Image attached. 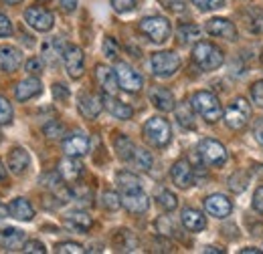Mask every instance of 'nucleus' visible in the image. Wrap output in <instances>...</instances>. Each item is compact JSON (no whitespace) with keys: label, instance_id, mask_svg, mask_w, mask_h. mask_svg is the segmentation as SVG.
<instances>
[{"label":"nucleus","instance_id":"1","mask_svg":"<svg viewBox=\"0 0 263 254\" xmlns=\"http://www.w3.org/2000/svg\"><path fill=\"white\" fill-rule=\"evenodd\" d=\"M193 61L202 71H215L223 65V51L213 43L200 40L193 49Z\"/></svg>","mask_w":263,"mask_h":254},{"label":"nucleus","instance_id":"2","mask_svg":"<svg viewBox=\"0 0 263 254\" xmlns=\"http://www.w3.org/2000/svg\"><path fill=\"white\" fill-rule=\"evenodd\" d=\"M191 103H193V109L197 111L204 121L215 123V121L221 119V105H219V99H217L215 93H211V91H197L193 95V99H191Z\"/></svg>","mask_w":263,"mask_h":254},{"label":"nucleus","instance_id":"3","mask_svg":"<svg viewBox=\"0 0 263 254\" xmlns=\"http://www.w3.org/2000/svg\"><path fill=\"white\" fill-rule=\"evenodd\" d=\"M144 137L152 147H166L170 143V139H172L170 123L166 121L164 117H158V115L150 117L144 123Z\"/></svg>","mask_w":263,"mask_h":254},{"label":"nucleus","instance_id":"4","mask_svg":"<svg viewBox=\"0 0 263 254\" xmlns=\"http://www.w3.org/2000/svg\"><path fill=\"white\" fill-rule=\"evenodd\" d=\"M249 115H251V105L243 99V97H237L235 101H231L223 113V119L227 127H231L233 131H239L249 123Z\"/></svg>","mask_w":263,"mask_h":254},{"label":"nucleus","instance_id":"5","mask_svg":"<svg viewBox=\"0 0 263 254\" xmlns=\"http://www.w3.org/2000/svg\"><path fill=\"white\" fill-rule=\"evenodd\" d=\"M198 158L202 159V163L211 165V167H221L229 154H227V147L217 141V139H202L198 143Z\"/></svg>","mask_w":263,"mask_h":254},{"label":"nucleus","instance_id":"6","mask_svg":"<svg viewBox=\"0 0 263 254\" xmlns=\"http://www.w3.org/2000/svg\"><path fill=\"white\" fill-rule=\"evenodd\" d=\"M150 67L156 77H172L180 69V57L174 51H160L152 55Z\"/></svg>","mask_w":263,"mask_h":254},{"label":"nucleus","instance_id":"7","mask_svg":"<svg viewBox=\"0 0 263 254\" xmlns=\"http://www.w3.org/2000/svg\"><path fill=\"white\" fill-rule=\"evenodd\" d=\"M140 32L146 34L152 43H164L170 36V23L164 16H146L140 20Z\"/></svg>","mask_w":263,"mask_h":254},{"label":"nucleus","instance_id":"8","mask_svg":"<svg viewBox=\"0 0 263 254\" xmlns=\"http://www.w3.org/2000/svg\"><path fill=\"white\" fill-rule=\"evenodd\" d=\"M120 196H122V206L132 214H144L150 206V200H148L146 192L142 190V186L120 190Z\"/></svg>","mask_w":263,"mask_h":254},{"label":"nucleus","instance_id":"9","mask_svg":"<svg viewBox=\"0 0 263 254\" xmlns=\"http://www.w3.org/2000/svg\"><path fill=\"white\" fill-rule=\"evenodd\" d=\"M116 75H118V83H120V89L128 91V93H136L142 89L144 85V79L142 75L128 63H118L116 65Z\"/></svg>","mask_w":263,"mask_h":254},{"label":"nucleus","instance_id":"10","mask_svg":"<svg viewBox=\"0 0 263 254\" xmlns=\"http://www.w3.org/2000/svg\"><path fill=\"white\" fill-rule=\"evenodd\" d=\"M25 20H27V25L31 29H34V31L39 32H49L53 29V25H55V16L47 8H43V6H31V8H27Z\"/></svg>","mask_w":263,"mask_h":254},{"label":"nucleus","instance_id":"11","mask_svg":"<svg viewBox=\"0 0 263 254\" xmlns=\"http://www.w3.org/2000/svg\"><path fill=\"white\" fill-rule=\"evenodd\" d=\"M63 63H65L67 75L71 79H79L85 71V57H83V51L75 45H65V51H63Z\"/></svg>","mask_w":263,"mask_h":254},{"label":"nucleus","instance_id":"12","mask_svg":"<svg viewBox=\"0 0 263 254\" xmlns=\"http://www.w3.org/2000/svg\"><path fill=\"white\" fill-rule=\"evenodd\" d=\"M170 178H172V184L180 190H186L195 184V167L191 165V161L186 159H178L172 167H170Z\"/></svg>","mask_w":263,"mask_h":254},{"label":"nucleus","instance_id":"13","mask_svg":"<svg viewBox=\"0 0 263 254\" xmlns=\"http://www.w3.org/2000/svg\"><path fill=\"white\" fill-rule=\"evenodd\" d=\"M96 81H98L99 89L103 91V95H116L120 91V83H118V75L116 69L111 71L105 65H98L96 67Z\"/></svg>","mask_w":263,"mask_h":254},{"label":"nucleus","instance_id":"14","mask_svg":"<svg viewBox=\"0 0 263 254\" xmlns=\"http://www.w3.org/2000/svg\"><path fill=\"white\" fill-rule=\"evenodd\" d=\"M77 107L85 119H96L105 105H103V97L96 95V93H81L77 97Z\"/></svg>","mask_w":263,"mask_h":254},{"label":"nucleus","instance_id":"15","mask_svg":"<svg viewBox=\"0 0 263 254\" xmlns=\"http://www.w3.org/2000/svg\"><path fill=\"white\" fill-rule=\"evenodd\" d=\"M63 152L71 158H81L89 152V137L81 131L71 133L63 139Z\"/></svg>","mask_w":263,"mask_h":254},{"label":"nucleus","instance_id":"16","mask_svg":"<svg viewBox=\"0 0 263 254\" xmlns=\"http://www.w3.org/2000/svg\"><path fill=\"white\" fill-rule=\"evenodd\" d=\"M27 242V236L23 230L16 228H0V248H4L6 252H18L23 250Z\"/></svg>","mask_w":263,"mask_h":254},{"label":"nucleus","instance_id":"17","mask_svg":"<svg viewBox=\"0 0 263 254\" xmlns=\"http://www.w3.org/2000/svg\"><path fill=\"white\" fill-rule=\"evenodd\" d=\"M204 210L215 218H227L233 210V204L223 194H211L209 198H204Z\"/></svg>","mask_w":263,"mask_h":254},{"label":"nucleus","instance_id":"18","mask_svg":"<svg viewBox=\"0 0 263 254\" xmlns=\"http://www.w3.org/2000/svg\"><path fill=\"white\" fill-rule=\"evenodd\" d=\"M21 65H23V53L16 47H10V45L0 47V71L14 73Z\"/></svg>","mask_w":263,"mask_h":254},{"label":"nucleus","instance_id":"19","mask_svg":"<svg viewBox=\"0 0 263 254\" xmlns=\"http://www.w3.org/2000/svg\"><path fill=\"white\" fill-rule=\"evenodd\" d=\"M206 32L213 36H221L225 40H237V27L229 18H211L206 23Z\"/></svg>","mask_w":263,"mask_h":254},{"label":"nucleus","instance_id":"20","mask_svg":"<svg viewBox=\"0 0 263 254\" xmlns=\"http://www.w3.org/2000/svg\"><path fill=\"white\" fill-rule=\"evenodd\" d=\"M6 165L8 170L14 174V176H23L29 165H31V156L25 147H14L10 154H8V159H6Z\"/></svg>","mask_w":263,"mask_h":254},{"label":"nucleus","instance_id":"21","mask_svg":"<svg viewBox=\"0 0 263 254\" xmlns=\"http://www.w3.org/2000/svg\"><path fill=\"white\" fill-rule=\"evenodd\" d=\"M103 105H105V109H107L116 119L128 121V119H132V115H134V109H132L130 105L124 103V101H120V99H116V95L103 97Z\"/></svg>","mask_w":263,"mask_h":254},{"label":"nucleus","instance_id":"22","mask_svg":"<svg viewBox=\"0 0 263 254\" xmlns=\"http://www.w3.org/2000/svg\"><path fill=\"white\" fill-rule=\"evenodd\" d=\"M41 91H43L41 81H39L36 77H29V79L21 81V83L14 87V97H16L18 101H29V99H33V97L41 95Z\"/></svg>","mask_w":263,"mask_h":254},{"label":"nucleus","instance_id":"23","mask_svg":"<svg viewBox=\"0 0 263 254\" xmlns=\"http://www.w3.org/2000/svg\"><path fill=\"white\" fill-rule=\"evenodd\" d=\"M81 174H83V165H81V161L77 158L67 156L65 159H61V163H59V176L65 182H71V184L77 182L81 178Z\"/></svg>","mask_w":263,"mask_h":254},{"label":"nucleus","instance_id":"24","mask_svg":"<svg viewBox=\"0 0 263 254\" xmlns=\"http://www.w3.org/2000/svg\"><path fill=\"white\" fill-rule=\"evenodd\" d=\"M63 222L69 230H73V232H79V234H87V230L91 228V216L87 214V212H71V214H67L65 218H63Z\"/></svg>","mask_w":263,"mask_h":254},{"label":"nucleus","instance_id":"25","mask_svg":"<svg viewBox=\"0 0 263 254\" xmlns=\"http://www.w3.org/2000/svg\"><path fill=\"white\" fill-rule=\"evenodd\" d=\"M180 220H182V226L189 230V232H200L206 228V218L202 212H198L195 208H184L180 212Z\"/></svg>","mask_w":263,"mask_h":254},{"label":"nucleus","instance_id":"26","mask_svg":"<svg viewBox=\"0 0 263 254\" xmlns=\"http://www.w3.org/2000/svg\"><path fill=\"white\" fill-rule=\"evenodd\" d=\"M8 214H10L12 218H16V220L29 222V220H33L34 208L31 206L29 200H25V198H16V200H12V202L8 204Z\"/></svg>","mask_w":263,"mask_h":254},{"label":"nucleus","instance_id":"27","mask_svg":"<svg viewBox=\"0 0 263 254\" xmlns=\"http://www.w3.org/2000/svg\"><path fill=\"white\" fill-rule=\"evenodd\" d=\"M150 101H152V105L156 107V109H160V111H174V107H176V103H174V95L164 89V87H152V91H150Z\"/></svg>","mask_w":263,"mask_h":254},{"label":"nucleus","instance_id":"28","mask_svg":"<svg viewBox=\"0 0 263 254\" xmlns=\"http://www.w3.org/2000/svg\"><path fill=\"white\" fill-rule=\"evenodd\" d=\"M63 51H65V45L61 38L53 36V38H47L43 43V59H47L51 65H55L59 59H63Z\"/></svg>","mask_w":263,"mask_h":254},{"label":"nucleus","instance_id":"29","mask_svg":"<svg viewBox=\"0 0 263 254\" xmlns=\"http://www.w3.org/2000/svg\"><path fill=\"white\" fill-rule=\"evenodd\" d=\"M114 246L120 252H134L138 248V240L130 230H118L116 236H114Z\"/></svg>","mask_w":263,"mask_h":254},{"label":"nucleus","instance_id":"30","mask_svg":"<svg viewBox=\"0 0 263 254\" xmlns=\"http://www.w3.org/2000/svg\"><path fill=\"white\" fill-rule=\"evenodd\" d=\"M174 111H176V119H178V123L184 127V129H195V109H193V103H189V101H184V103H180L178 107H174Z\"/></svg>","mask_w":263,"mask_h":254},{"label":"nucleus","instance_id":"31","mask_svg":"<svg viewBox=\"0 0 263 254\" xmlns=\"http://www.w3.org/2000/svg\"><path fill=\"white\" fill-rule=\"evenodd\" d=\"M116 152H118V158L122 161L130 163L132 158H134V152H136V145H134V141L130 137L120 135V137H116Z\"/></svg>","mask_w":263,"mask_h":254},{"label":"nucleus","instance_id":"32","mask_svg":"<svg viewBox=\"0 0 263 254\" xmlns=\"http://www.w3.org/2000/svg\"><path fill=\"white\" fill-rule=\"evenodd\" d=\"M130 163H134L138 170L148 172V170L152 167V163H154V158H152V154H150V152H146V150H142V147H136L134 158H132Z\"/></svg>","mask_w":263,"mask_h":254},{"label":"nucleus","instance_id":"33","mask_svg":"<svg viewBox=\"0 0 263 254\" xmlns=\"http://www.w3.org/2000/svg\"><path fill=\"white\" fill-rule=\"evenodd\" d=\"M243 18H245V25L247 29L253 32H259L261 29V20H263V12L257 8H251V10H245L243 12Z\"/></svg>","mask_w":263,"mask_h":254},{"label":"nucleus","instance_id":"34","mask_svg":"<svg viewBox=\"0 0 263 254\" xmlns=\"http://www.w3.org/2000/svg\"><path fill=\"white\" fill-rule=\"evenodd\" d=\"M178 38L182 40V43H191V40H197L198 36H200V27L197 25H193V23H189V25H180L178 27Z\"/></svg>","mask_w":263,"mask_h":254},{"label":"nucleus","instance_id":"35","mask_svg":"<svg viewBox=\"0 0 263 254\" xmlns=\"http://www.w3.org/2000/svg\"><path fill=\"white\" fill-rule=\"evenodd\" d=\"M116 182H118V188L120 190H128V188H136V186H142L138 176L132 174V172H120L116 176Z\"/></svg>","mask_w":263,"mask_h":254},{"label":"nucleus","instance_id":"36","mask_svg":"<svg viewBox=\"0 0 263 254\" xmlns=\"http://www.w3.org/2000/svg\"><path fill=\"white\" fill-rule=\"evenodd\" d=\"M101 206H103L105 210H109V212H116V210H120V206H122V196H118L116 192H103V196H101Z\"/></svg>","mask_w":263,"mask_h":254},{"label":"nucleus","instance_id":"37","mask_svg":"<svg viewBox=\"0 0 263 254\" xmlns=\"http://www.w3.org/2000/svg\"><path fill=\"white\" fill-rule=\"evenodd\" d=\"M156 200H158V204L164 208L166 212H172V210L178 206L176 196H174L170 190H160V192H158V196H156Z\"/></svg>","mask_w":263,"mask_h":254},{"label":"nucleus","instance_id":"38","mask_svg":"<svg viewBox=\"0 0 263 254\" xmlns=\"http://www.w3.org/2000/svg\"><path fill=\"white\" fill-rule=\"evenodd\" d=\"M101 49H103V55H105L109 61H116L118 55H120V45H118V40H116L114 36H105Z\"/></svg>","mask_w":263,"mask_h":254},{"label":"nucleus","instance_id":"39","mask_svg":"<svg viewBox=\"0 0 263 254\" xmlns=\"http://www.w3.org/2000/svg\"><path fill=\"white\" fill-rule=\"evenodd\" d=\"M43 133L49 137V139H61L65 135V127L59 121H49L47 125L43 127Z\"/></svg>","mask_w":263,"mask_h":254},{"label":"nucleus","instance_id":"40","mask_svg":"<svg viewBox=\"0 0 263 254\" xmlns=\"http://www.w3.org/2000/svg\"><path fill=\"white\" fill-rule=\"evenodd\" d=\"M12 105L8 103L6 97L0 95V125H10L12 123Z\"/></svg>","mask_w":263,"mask_h":254},{"label":"nucleus","instance_id":"41","mask_svg":"<svg viewBox=\"0 0 263 254\" xmlns=\"http://www.w3.org/2000/svg\"><path fill=\"white\" fill-rule=\"evenodd\" d=\"M247 184H249V178L243 174V172H237V174H233L229 180V188L233 192H237V194H241V192L247 188Z\"/></svg>","mask_w":263,"mask_h":254},{"label":"nucleus","instance_id":"42","mask_svg":"<svg viewBox=\"0 0 263 254\" xmlns=\"http://www.w3.org/2000/svg\"><path fill=\"white\" fill-rule=\"evenodd\" d=\"M55 252L57 254H83L85 248H83L81 244H77V242H59V244L55 246Z\"/></svg>","mask_w":263,"mask_h":254},{"label":"nucleus","instance_id":"43","mask_svg":"<svg viewBox=\"0 0 263 254\" xmlns=\"http://www.w3.org/2000/svg\"><path fill=\"white\" fill-rule=\"evenodd\" d=\"M249 95H251L253 105H255V107H259V109H263V81H255V83L251 85Z\"/></svg>","mask_w":263,"mask_h":254},{"label":"nucleus","instance_id":"44","mask_svg":"<svg viewBox=\"0 0 263 254\" xmlns=\"http://www.w3.org/2000/svg\"><path fill=\"white\" fill-rule=\"evenodd\" d=\"M193 4L197 6L198 10L202 12H209V10H217L225 4V0H193Z\"/></svg>","mask_w":263,"mask_h":254},{"label":"nucleus","instance_id":"45","mask_svg":"<svg viewBox=\"0 0 263 254\" xmlns=\"http://www.w3.org/2000/svg\"><path fill=\"white\" fill-rule=\"evenodd\" d=\"M136 4H138V0H111L114 10H116V12H120V14L134 10V8H136Z\"/></svg>","mask_w":263,"mask_h":254},{"label":"nucleus","instance_id":"46","mask_svg":"<svg viewBox=\"0 0 263 254\" xmlns=\"http://www.w3.org/2000/svg\"><path fill=\"white\" fill-rule=\"evenodd\" d=\"M23 252L27 254H45V246H43V242H39V240H27L25 242V246H23Z\"/></svg>","mask_w":263,"mask_h":254},{"label":"nucleus","instance_id":"47","mask_svg":"<svg viewBox=\"0 0 263 254\" xmlns=\"http://www.w3.org/2000/svg\"><path fill=\"white\" fill-rule=\"evenodd\" d=\"M25 69H27L31 75H41V73H43V59H39V57L29 59L27 65H25Z\"/></svg>","mask_w":263,"mask_h":254},{"label":"nucleus","instance_id":"48","mask_svg":"<svg viewBox=\"0 0 263 254\" xmlns=\"http://www.w3.org/2000/svg\"><path fill=\"white\" fill-rule=\"evenodd\" d=\"M160 2L164 4V8L170 10V12H182V10L186 8L184 0H160Z\"/></svg>","mask_w":263,"mask_h":254},{"label":"nucleus","instance_id":"49","mask_svg":"<svg viewBox=\"0 0 263 254\" xmlns=\"http://www.w3.org/2000/svg\"><path fill=\"white\" fill-rule=\"evenodd\" d=\"M12 34V23L6 14H0V36H10Z\"/></svg>","mask_w":263,"mask_h":254},{"label":"nucleus","instance_id":"50","mask_svg":"<svg viewBox=\"0 0 263 254\" xmlns=\"http://www.w3.org/2000/svg\"><path fill=\"white\" fill-rule=\"evenodd\" d=\"M53 95H55V99H59V101H67L69 99V91H67V87L63 83H55L53 85Z\"/></svg>","mask_w":263,"mask_h":254},{"label":"nucleus","instance_id":"51","mask_svg":"<svg viewBox=\"0 0 263 254\" xmlns=\"http://www.w3.org/2000/svg\"><path fill=\"white\" fill-rule=\"evenodd\" d=\"M253 208H255L259 214H263V186H259V188L255 190V194H253Z\"/></svg>","mask_w":263,"mask_h":254},{"label":"nucleus","instance_id":"52","mask_svg":"<svg viewBox=\"0 0 263 254\" xmlns=\"http://www.w3.org/2000/svg\"><path fill=\"white\" fill-rule=\"evenodd\" d=\"M253 135H255V139L263 145V117L255 121V125H253Z\"/></svg>","mask_w":263,"mask_h":254},{"label":"nucleus","instance_id":"53","mask_svg":"<svg viewBox=\"0 0 263 254\" xmlns=\"http://www.w3.org/2000/svg\"><path fill=\"white\" fill-rule=\"evenodd\" d=\"M61 8L65 12H73L77 8V0H61Z\"/></svg>","mask_w":263,"mask_h":254},{"label":"nucleus","instance_id":"54","mask_svg":"<svg viewBox=\"0 0 263 254\" xmlns=\"http://www.w3.org/2000/svg\"><path fill=\"white\" fill-rule=\"evenodd\" d=\"M263 250H259V248H251V246H247V248H243L241 250V254H261Z\"/></svg>","mask_w":263,"mask_h":254},{"label":"nucleus","instance_id":"55","mask_svg":"<svg viewBox=\"0 0 263 254\" xmlns=\"http://www.w3.org/2000/svg\"><path fill=\"white\" fill-rule=\"evenodd\" d=\"M204 252H211V254H221V252H223V250H221V248H215V246H206V248H204Z\"/></svg>","mask_w":263,"mask_h":254},{"label":"nucleus","instance_id":"56","mask_svg":"<svg viewBox=\"0 0 263 254\" xmlns=\"http://www.w3.org/2000/svg\"><path fill=\"white\" fill-rule=\"evenodd\" d=\"M4 176H6V170H4V163L0 161V180H4Z\"/></svg>","mask_w":263,"mask_h":254},{"label":"nucleus","instance_id":"57","mask_svg":"<svg viewBox=\"0 0 263 254\" xmlns=\"http://www.w3.org/2000/svg\"><path fill=\"white\" fill-rule=\"evenodd\" d=\"M6 212H8V208H4V206L0 204V218H6Z\"/></svg>","mask_w":263,"mask_h":254},{"label":"nucleus","instance_id":"58","mask_svg":"<svg viewBox=\"0 0 263 254\" xmlns=\"http://www.w3.org/2000/svg\"><path fill=\"white\" fill-rule=\"evenodd\" d=\"M4 2H6V4H18L21 0H4Z\"/></svg>","mask_w":263,"mask_h":254},{"label":"nucleus","instance_id":"59","mask_svg":"<svg viewBox=\"0 0 263 254\" xmlns=\"http://www.w3.org/2000/svg\"><path fill=\"white\" fill-rule=\"evenodd\" d=\"M0 141H2V133H0Z\"/></svg>","mask_w":263,"mask_h":254},{"label":"nucleus","instance_id":"60","mask_svg":"<svg viewBox=\"0 0 263 254\" xmlns=\"http://www.w3.org/2000/svg\"><path fill=\"white\" fill-rule=\"evenodd\" d=\"M261 65H263V55H261Z\"/></svg>","mask_w":263,"mask_h":254},{"label":"nucleus","instance_id":"61","mask_svg":"<svg viewBox=\"0 0 263 254\" xmlns=\"http://www.w3.org/2000/svg\"><path fill=\"white\" fill-rule=\"evenodd\" d=\"M41 2H47V0H41Z\"/></svg>","mask_w":263,"mask_h":254}]
</instances>
